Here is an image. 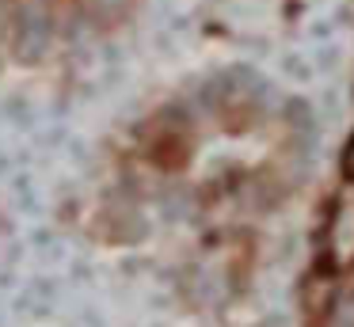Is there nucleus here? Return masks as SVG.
Here are the masks:
<instances>
[{"label":"nucleus","instance_id":"f257e3e1","mask_svg":"<svg viewBox=\"0 0 354 327\" xmlns=\"http://www.w3.org/2000/svg\"><path fill=\"white\" fill-rule=\"evenodd\" d=\"M286 118H290V126L297 129V133H313V129H316L313 106H308V103H301V99H293V103L286 106Z\"/></svg>","mask_w":354,"mask_h":327},{"label":"nucleus","instance_id":"f03ea898","mask_svg":"<svg viewBox=\"0 0 354 327\" xmlns=\"http://www.w3.org/2000/svg\"><path fill=\"white\" fill-rule=\"evenodd\" d=\"M282 73L290 76V80H308V76H313V65H308L301 53H290V57H282Z\"/></svg>","mask_w":354,"mask_h":327},{"label":"nucleus","instance_id":"7ed1b4c3","mask_svg":"<svg viewBox=\"0 0 354 327\" xmlns=\"http://www.w3.org/2000/svg\"><path fill=\"white\" fill-rule=\"evenodd\" d=\"M339 65V50L331 42H324L320 50H316V61H313V68H320V73H331V68Z\"/></svg>","mask_w":354,"mask_h":327},{"label":"nucleus","instance_id":"20e7f679","mask_svg":"<svg viewBox=\"0 0 354 327\" xmlns=\"http://www.w3.org/2000/svg\"><path fill=\"white\" fill-rule=\"evenodd\" d=\"M343 175L354 179V133H351V141L343 144Z\"/></svg>","mask_w":354,"mask_h":327}]
</instances>
